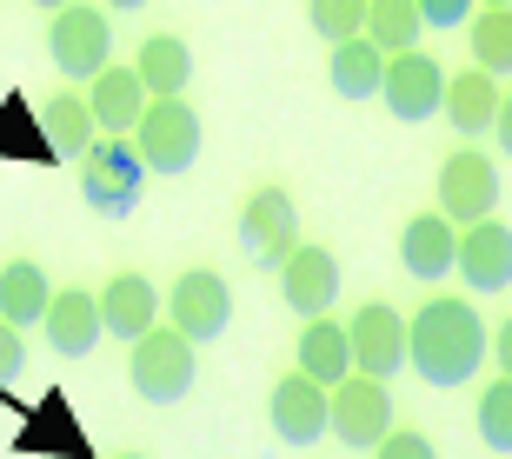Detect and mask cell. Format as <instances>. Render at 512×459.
Returning <instances> with one entry per match:
<instances>
[{
	"mask_svg": "<svg viewBox=\"0 0 512 459\" xmlns=\"http://www.w3.org/2000/svg\"><path fill=\"white\" fill-rule=\"evenodd\" d=\"M167 320L180 326L193 346H213L220 333H227V320H233V287H227V273L187 267V273L167 287Z\"/></svg>",
	"mask_w": 512,
	"mask_h": 459,
	"instance_id": "cell-8",
	"label": "cell"
},
{
	"mask_svg": "<svg viewBox=\"0 0 512 459\" xmlns=\"http://www.w3.org/2000/svg\"><path fill=\"white\" fill-rule=\"evenodd\" d=\"M419 20L426 27H466L473 20V0H419Z\"/></svg>",
	"mask_w": 512,
	"mask_h": 459,
	"instance_id": "cell-31",
	"label": "cell"
},
{
	"mask_svg": "<svg viewBox=\"0 0 512 459\" xmlns=\"http://www.w3.org/2000/svg\"><path fill=\"white\" fill-rule=\"evenodd\" d=\"M280 300L300 313V320H320V313H333V300H340V260H333V247H320V240H300V247L280 260Z\"/></svg>",
	"mask_w": 512,
	"mask_h": 459,
	"instance_id": "cell-13",
	"label": "cell"
},
{
	"mask_svg": "<svg viewBox=\"0 0 512 459\" xmlns=\"http://www.w3.org/2000/svg\"><path fill=\"white\" fill-rule=\"evenodd\" d=\"M486 7H512V0H486Z\"/></svg>",
	"mask_w": 512,
	"mask_h": 459,
	"instance_id": "cell-36",
	"label": "cell"
},
{
	"mask_svg": "<svg viewBox=\"0 0 512 459\" xmlns=\"http://www.w3.org/2000/svg\"><path fill=\"white\" fill-rule=\"evenodd\" d=\"M266 420H273V433H280L286 446H320L326 433H333V386L306 380L300 366H293V373H280V380H273Z\"/></svg>",
	"mask_w": 512,
	"mask_h": 459,
	"instance_id": "cell-10",
	"label": "cell"
},
{
	"mask_svg": "<svg viewBox=\"0 0 512 459\" xmlns=\"http://www.w3.org/2000/svg\"><path fill=\"white\" fill-rule=\"evenodd\" d=\"M380 100L386 114L419 127V120H433L446 107V67H439L426 47H406V54H386V80H380Z\"/></svg>",
	"mask_w": 512,
	"mask_h": 459,
	"instance_id": "cell-9",
	"label": "cell"
},
{
	"mask_svg": "<svg viewBox=\"0 0 512 459\" xmlns=\"http://www.w3.org/2000/svg\"><path fill=\"white\" fill-rule=\"evenodd\" d=\"M147 80L133 74V67H100L94 74V87H87V107H94V127L100 134H133L140 127V114H147Z\"/></svg>",
	"mask_w": 512,
	"mask_h": 459,
	"instance_id": "cell-18",
	"label": "cell"
},
{
	"mask_svg": "<svg viewBox=\"0 0 512 459\" xmlns=\"http://www.w3.org/2000/svg\"><path fill=\"white\" fill-rule=\"evenodd\" d=\"M386 433H393V393H386V380L346 373V380L333 386V440L366 453V446H380Z\"/></svg>",
	"mask_w": 512,
	"mask_h": 459,
	"instance_id": "cell-11",
	"label": "cell"
},
{
	"mask_svg": "<svg viewBox=\"0 0 512 459\" xmlns=\"http://www.w3.org/2000/svg\"><path fill=\"white\" fill-rule=\"evenodd\" d=\"M47 306H54V287H47V273L34 267V260H7L0 267V320L7 326H40L47 320Z\"/></svg>",
	"mask_w": 512,
	"mask_h": 459,
	"instance_id": "cell-23",
	"label": "cell"
},
{
	"mask_svg": "<svg viewBox=\"0 0 512 459\" xmlns=\"http://www.w3.org/2000/svg\"><path fill=\"white\" fill-rule=\"evenodd\" d=\"M499 74H486V67H466V74H446V107L439 114L453 120L466 140H479V134H493V120H499Z\"/></svg>",
	"mask_w": 512,
	"mask_h": 459,
	"instance_id": "cell-19",
	"label": "cell"
},
{
	"mask_svg": "<svg viewBox=\"0 0 512 459\" xmlns=\"http://www.w3.org/2000/svg\"><path fill=\"white\" fill-rule=\"evenodd\" d=\"M486 360H493V326L479 320L473 300L433 293V300L406 320V366H413L426 386H466Z\"/></svg>",
	"mask_w": 512,
	"mask_h": 459,
	"instance_id": "cell-1",
	"label": "cell"
},
{
	"mask_svg": "<svg viewBox=\"0 0 512 459\" xmlns=\"http://www.w3.org/2000/svg\"><path fill=\"white\" fill-rule=\"evenodd\" d=\"M419 0H366V40H380L386 54H406L419 47Z\"/></svg>",
	"mask_w": 512,
	"mask_h": 459,
	"instance_id": "cell-25",
	"label": "cell"
},
{
	"mask_svg": "<svg viewBox=\"0 0 512 459\" xmlns=\"http://www.w3.org/2000/svg\"><path fill=\"white\" fill-rule=\"evenodd\" d=\"M133 147L147 160V173L173 180V173H187L200 160V114H193L187 94H153L140 127H133Z\"/></svg>",
	"mask_w": 512,
	"mask_h": 459,
	"instance_id": "cell-4",
	"label": "cell"
},
{
	"mask_svg": "<svg viewBox=\"0 0 512 459\" xmlns=\"http://www.w3.org/2000/svg\"><path fill=\"white\" fill-rule=\"evenodd\" d=\"M373 459H439V446L419 433V426H393L380 446H373Z\"/></svg>",
	"mask_w": 512,
	"mask_h": 459,
	"instance_id": "cell-29",
	"label": "cell"
},
{
	"mask_svg": "<svg viewBox=\"0 0 512 459\" xmlns=\"http://www.w3.org/2000/svg\"><path fill=\"white\" fill-rule=\"evenodd\" d=\"M160 313H167V293H153V280L147 273H114L107 287H100V320H107V333L114 340H140L147 326H160Z\"/></svg>",
	"mask_w": 512,
	"mask_h": 459,
	"instance_id": "cell-17",
	"label": "cell"
},
{
	"mask_svg": "<svg viewBox=\"0 0 512 459\" xmlns=\"http://www.w3.org/2000/svg\"><path fill=\"white\" fill-rule=\"evenodd\" d=\"M493 366H499V373L512 380V313H506V320L493 326Z\"/></svg>",
	"mask_w": 512,
	"mask_h": 459,
	"instance_id": "cell-32",
	"label": "cell"
},
{
	"mask_svg": "<svg viewBox=\"0 0 512 459\" xmlns=\"http://www.w3.org/2000/svg\"><path fill=\"white\" fill-rule=\"evenodd\" d=\"M453 260H459V227L446 220V213H413L406 227H399V267L413 273V280H446L453 273Z\"/></svg>",
	"mask_w": 512,
	"mask_h": 459,
	"instance_id": "cell-16",
	"label": "cell"
},
{
	"mask_svg": "<svg viewBox=\"0 0 512 459\" xmlns=\"http://www.w3.org/2000/svg\"><path fill=\"white\" fill-rule=\"evenodd\" d=\"M326 74H333V94L340 100H373L380 94V80H386V47L380 40H333V60H326Z\"/></svg>",
	"mask_w": 512,
	"mask_h": 459,
	"instance_id": "cell-21",
	"label": "cell"
},
{
	"mask_svg": "<svg viewBox=\"0 0 512 459\" xmlns=\"http://www.w3.org/2000/svg\"><path fill=\"white\" fill-rule=\"evenodd\" d=\"M20 373H27V340H20V326L0 320V386L20 380Z\"/></svg>",
	"mask_w": 512,
	"mask_h": 459,
	"instance_id": "cell-30",
	"label": "cell"
},
{
	"mask_svg": "<svg viewBox=\"0 0 512 459\" xmlns=\"http://www.w3.org/2000/svg\"><path fill=\"white\" fill-rule=\"evenodd\" d=\"M94 140H100V127H94L87 94H54V100H47V147H54L60 160H80Z\"/></svg>",
	"mask_w": 512,
	"mask_h": 459,
	"instance_id": "cell-24",
	"label": "cell"
},
{
	"mask_svg": "<svg viewBox=\"0 0 512 459\" xmlns=\"http://www.w3.org/2000/svg\"><path fill=\"white\" fill-rule=\"evenodd\" d=\"M120 459H147V453H120Z\"/></svg>",
	"mask_w": 512,
	"mask_h": 459,
	"instance_id": "cell-37",
	"label": "cell"
},
{
	"mask_svg": "<svg viewBox=\"0 0 512 459\" xmlns=\"http://www.w3.org/2000/svg\"><path fill=\"white\" fill-rule=\"evenodd\" d=\"M47 54L67 80H94L107 60H114V27H107V7L94 0H74L47 20Z\"/></svg>",
	"mask_w": 512,
	"mask_h": 459,
	"instance_id": "cell-6",
	"label": "cell"
},
{
	"mask_svg": "<svg viewBox=\"0 0 512 459\" xmlns=\"http://www.w3.org/2000/svg\"><path fill=\"white\" fill-rule=\"evenodd\" d=\"M193 353H200V346H193L173 320L147 326V333L127 346V380H133V393H140L147 406L187 400V393H193V373H200V360H193Z\"/></svg>",
	"mask_w": 512,
	"mask_h": 459,
	"instance_id": "cell-3",
	"label": "cell"
},
{
	"mask_svg": "<svg viewBox=\"0 0 512 459\" xmlns=\"http://www.w3.org/2000/svg\"><path fill=\"white\" fill-rule=\"evenodd\" d=\"M479 440L493 453H512V380L506 373L479 386Z\"/></svg>",
	"mask_w": 512,
	"mask_h": 459,
	"instance_id": "cell-27",
	"label": "cell"
},
{
	"mask_svg": "<svg viewBox=\"0 0 512 459\" xmlns=\"http://www.w3.org/2000/svg\"><path fill=\"white\" fill-rule=\"evenodd\" d=\"M300 247V207H293V193L286 187H253L240 200V253H247L260 273H280V260Z\"/></svg>",
	"mask_w": 512,
	"mask_h": 459,
	"instance_id": "cell-5",
	"label": "cell"
},
{
	"mask_svg": "<svg viewBox=\"0 0 512 459\" xmlns=\"http://www.w3.org/2000/svg\"><path fill=\"white\" fill-rule=\"evenodd\" d=\"M293 366H300L306 380H320V386H340L346 373H353V340H346V320H333V313L306 320L300 326V346H293Z\"/></svg>",
	"mask_w": 512,
	"mask_h": 459,
	"instance_id": "cell-20",
	"label": "cell"
},
{
	"mask_svg": "<svg viewBox=\"0 0 512 459\" xmlns=\"http://www.w3.org/2000/svg\"><path fill=\"white\" fill-rule=\"evenodd\" d=\"M453 273L466 280L473 293H506L512 287V227L506 220H473V227H459V260Z\"/></svg>",
	"mask_w": 512,
	"mask_h": 459,
	"instance_id": "cell-14",
	"label": "cell"
},
{
	"mask_svg": "<svg viewBox=\"0 0 512 459\" xmlns=\"http://www.w3.org/2000/svg\"><path fill=\"white\" fill-rule=\"evenodd\" d=\"M40 14H60V7H74V0H34Z\"/></svg>",
	"mask_w": 512,
	"mask_h": 459,
	"instance_id": "cell-34",
	"label": "cell"
},
{
	"mask_svg": "<svg viewBox=\"0 0 512 459\" xmlns=\"http://www.w3.org/2000/svg\"><path fill=\"white\" fill-rule=\"evenodd\" d=\"M74 167H80V200L100 220H127L140 207V193H147V160H140L133 134H100Z\"/></svg>",
	"mask_w": 512,
	"mask_h": 459,
	"instance_id": "cell-2",
	"label": "cell"
},
{
	"mask_svg": "<svg viewBox=\"0 0 512 459\" xmlns=\"http://www.w3.org/2000/svg\"><path fill=\"white\" fill-rule=\"evenodd\" d=\"M306 20L320 40H353L366 34V0H306Z\"/></svg>",
	"mask_w": 512,
	"mask_h": 459,
	"instance_id": "cell-28",
	"label": "cell"
},
{
	"mask_svg": "<svg viewBox=\"0 0 512 459\" xmlns=\"http://www.w3.org/2000/svg\"><path fill=\"white\" fill-rule=\"evenodd\" d=\"M439 213L453 220V227H473V220H493L499 213V167L493 153L479 147H453L439 160V187H433Z\"/></svg>",
	"mask_w": 512,
	"mask_h": 459,
	"instance_id": "cell-7",
	"label": "cell"
},
{
	"mask_svg": "<svg viewBox=\"0 0 512 459\" xmlns=\"http://www.w3.org/2000/svg\"><path fill=\"white\" fill-rule=\"evenodd\" d=\"M346 340H353V373L393 380L399 366H406V313L393 300H366V306H353Z\"/></svg>",
	"mask_w": 512,
	"mask_h": 459,
	"instance_id": "cell-12",
	"label": "cell"
},
{
	"mask_svg": "<svg viewBox=\"0 0 512 459\" xmlns=\"http://www.w3.org/2000/svg\"><path fill=\"white\" fill-rule=\"evenodd\" d=\"M47 346H54L60 360H87L100 346V333H107V320H100V293L87 287H54V306H47Z\"/></svg>",
	"mask_w": 512,
	"mask_h": 459,
	"instance_id": "cell-15",
	"label": "cell"
},
{
	"mask_svg": "<svg viewBox=\"0 0 512 459\" xmlns=\"http://www.w3.org/2000/svg\"><path fill=\"white\" fill-rule=\"evenodd\" d=\"M473 67L506 80L512 74V7H479L473 14Z\"/></svg>",
	"mask_w": 512,
	"mask_h": 459,
	"instance_id": "cell-26",
	"label": "cell"
},
{
	"mask_svg": "<svg viewBox=\"0 0 512 459\" xmlns=\"http://www.w3.org/2000/svg\"><path fill=\"white\" fill-rule=\"evenodd\" d=\"M133 74L147 80V94H187L193 47L180 34H147L140 47H133Z\"/></svg>",
	"mask_w": 512,
	"mask_h": 459,
	"instance_id": "cell-22",
	"label": "cell"
},
{
	"mask_svg": "<svg viewBox=\"0 0 512 459\" xmlns=\"http://www.w3.org/2000/svg\"><path fill=\"white\" fill-rule=\"evenodd\" d=\"M100 7H120V14H127V7H147V0H100Z\"/></svg>",
	"mask_w": 512,
	"mask_h": 459,
	"instance_id": "cell-35",
	"label": "cell"
},
{
	"mask_svg": "<svg viewBox=\"0 0 512 459\" xmlns=\"http://www.w3.org/2000/svg\"><path fill=\"white\" fill-rule=\"evenodd\" d=\"M493 140H499V147L512 153V87H506V94H499V120H493Z\"/></svg>",
	"mask_w": 512,
	"mask_h": 459,
	"instance_id": "cell-33",
	"label": "cell"
}]
</instances>
